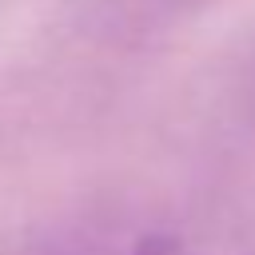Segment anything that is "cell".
Returning a JSON list of instances; mask_svg holds the SVG:
<instances>
[{
  "label": "cell",
  "instance_id": "1",
  "mask_svg": "<svg viewBox=\"0 0 255 255\" xmlns=\"http://www.w3.org/2000/svg\"><path fill=\"white\" fill-rule=\"evenodd\" d=\"M116 255H191V251H187V243H183L179 235L155 231V235H139L131 247H124V251H116Z\"/></svg>",
  "mask_w": 255,
  "mask_h": 255
}]
</instances>
